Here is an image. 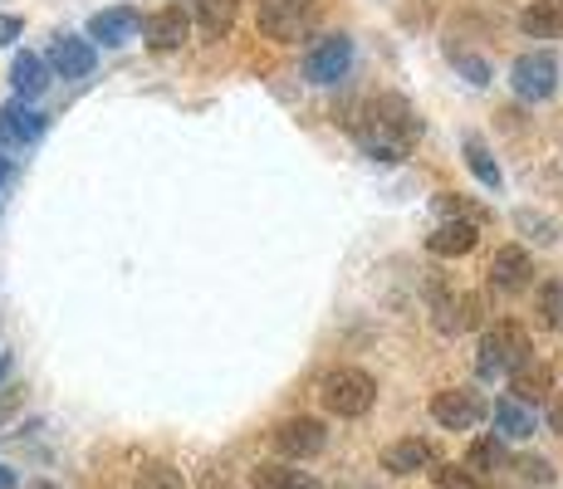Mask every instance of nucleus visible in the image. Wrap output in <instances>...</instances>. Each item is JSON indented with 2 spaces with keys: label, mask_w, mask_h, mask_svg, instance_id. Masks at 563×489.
<instances>
[{
  "label": "nucleus",
  "mask_w": 563,
  "mask_h": 489,
  "mask_svg": "<svg viewBox=\"0 0 563 489\" xmlns=\"http://www.w3.org/2000/svg\"><path fill=\"white\" fill-rule=\"evenodd\" d=\"M353 133H358V143L373 162H402L411 152V143H417L421 123H417L407 98L383 93V98H367L363 103V113L353 118Z\"/></svg>",
  "instance_id": "nucleus-1"
},
{
  "label": "nucleus",
  "mask_w": 563,
  "mask_h": 489,
  "mask_svg": "<svg viewBox=\"0 0 563 489\" xmlns=\"http://www.w3.org/2000/svg\"><path fill=\"white\" fill-rule=\"evenodd\" d=\"M319 401H323V411L339 421L367 416L377 401V382L363 373V367H333V373H323V382H319Z\"/></svg>",
  "instance_id": "nucleus-2"
},
{
  "label": "nucleus",
  "mask_w": 563,
  "mask_h": 489,
  "mask_svg": "<svg viewBox=\"0 0 563 489\" xmlns=\"http://www.w3.org/2000/svg\"><path fill=\"white\" fill-rule=\"evenodd\" d=\"M529 333L519 329V323H495V329L481 333V347H475V367H481V377H510L519 367L529 363Z\"/></svg>",
  "instance_id": "nucleus-3"
},
{
  "label": "nucleus",
  "mask_w": 563,
  "mask_h": 489,
  "mask_svg": "<svg viewBox=\"0 0 563 489\" xmlns=\"http://www.w3.org/2000/svg\"><path fill=\"white\" fill-rule=\"evenodd\" d=\"M319 20V0H260V35L275 45H299Z\"/></svg>",
  "instance_id": "nucleus-4"
},
{
  "label": "nucleus",
  "mask_w": 563,
  "mask_h": 489,
  "mask_svg": "<svg viewBox=\"0 0 563 489\" xmlns=\"http://www.w3.org/2000/svg\"><path fill=\"white\" fill-rule=\"evenodd\" d=\"M349 69H353V35H343V30L319 35L305 54V79L309 84H339V79H349Z\"/></svg>",
  "instance_id": "nucleus-5"
},
{
  "label": "nucleus",
  "mask_w": 563,
  "mask_h": 489,
  "mask_svg": "<svg viewBox=\"0 0 563 489\" xmlns=\"http://www.w3.org/2000/svg\"><path fill=\"white\" fill-rule=\"evenodd\" d=\"M510 89L525 98V103H544V98H554V89H559V59L549 49L519 54V59L510 64Z\"/></svg>",
  "instance_id": "nucleus-6"
},
{
  "label": "nucleus",
  "mask_w": 563,
  "mask_h": 489,
  "mask_svg": "<svg viewBox=\"0 0 563 489\" xmlns=\"http://www.w3.org/2000/svg\"><path fill=\"white\" fill-rule=\"evenodd\" d=\"M329 445V431H323L319 416H289L275 426V451L285 455V460H313V455Z\"/></svg>",
  "instance_id": "nucleus-7"
},
{
  "label": "nucleus",
  "mask_w": 563,
  "mask_h": 489,
  "mask_svg": "<svg viewBox=\"0 0 563 489\" xmlns=\"http://www.w3.org/2000/svg\"><path fill=\"white\" fill-rule=\"evenodd\" d=\"M431 421H437L441 431H475L485 421V401L465 387L437 391V397H431Z\"/></svg>",
  "instance_id": "nucleus-8"
},
{
  "label": "nucleus",
  "mask_w": 563,
  "mask_h": 489,
  "mask_svg": "<svg viewBox=\"0 0 563 489\" xmlns=\"http://www.w3.org/2000/svg\"><path fill=\"white\" fill-rule=\"evenodd\" d=\"M481 319H485V299L481 293H441L437 299V313H431V323H437V333H446V338H461V333H471V329H481Z\"/></svg>",
  "instance_id": "nucleus-9"
},
{
  "label": "nucleus",
  "mask_w": 563,
  "mask_h": 489,
  "mask_svg": "<svg viewBox=\"0 0 563 489\" xmlns=\"http://www.w3.org/2000/svg\"><path fill=\"white\" fill-rule=\"evenodd\" d=\"M485 279H490L495 293H525L534 285V259H529L525 245H500L490 259V269H485Z\"/></svg>",
  "instance_id": "nucleus-10"
},
{
  "label": "nucleus",
  "mask_w": 563,
  "mask_h": 489,
  "mask_svg": "<svg viewBox=\"0 0 563 489\" xmlns=\"http://www.w3.org/2000/svg\"><path fill=\"white\" fill-rule=\"evenodd\" d=\"M143 35H147V45H153L157 54L181 49L187 45V35H191V15L181 5H162V10H153V15L143 20Z\"/></svg>",
  "instance_id": "nucleus-11"
},
{
  "label": "nucleus",
  "mask_w": 563,
  "mask_h": 489,
  "mask_svg": "<svg viewBox=\"0 0 563 489\" xmlns=\"http://www.w3.org/2000/svg\"><path fill=\"white\" fill-rule=\"evenodd\" d=\"M45 137V113L40 108H30V103H0V143H10V147H30V143H40Z\"/></svg>",
  "instance_id": "nucleus-12"
},
{
  "label": "nucleus",
  "mask_w": 563,
  "mask_h": 489,
  "mask_svg": "<svg viewBox=\"0 0 563 489\" xmlns=\"http://www.w3.org/2000/svg\"><path fill=\"white\" fill-rule=\"evenodd\" d=\"M45 64L59 74V79H89V74H93V45H89V40H79V35H59L49 45Z\"/></svg>",
  "instance_id": "nucleus-13"
},
{
  "label": "nucleus",
  "mask_w": 563,
  "mask_h": 489,
  "mask_svg": "<svg viewBox=\"0 0 563 489\" xmlns=\"http://www.w3.org/2000/svg\"><path fill=\"white\" fill-rule=\"evenodd\" d=\"M137 30H143V15H137L133 5L99 10V15L89 20V40H99V45H128Z\"/></svg>",
  "instance_id": "nucleus-14"
},
{
  "label": "nucleus",
  "mask_w": 563,
  "mask_h": 489,
  "mask_svg": "<svg viewBox=\"0 0 563 489\" xmlns=\"http://www.w3.org/2000/svg\"><path fill=\"white\" fill-rule=\"evenodd\" d=\"M437 465V451H431V441H417V436H407V441H393L383 451V470L387 475H421V470H431Z\"/></svg>",
  "instance_id": "nucleus-15"
},
{
  "label": "nucleus",
  "mask_w": 563,
  "mask_h": 489,
  "mask_svg": "<svg viewBox=\"0 0 563 489\" xmlns=\"http://www.w3.org/2000/svg\"><path fill=\"white\" fill-rule=\"evenodd\" d=\"M475 241H481V225H471V221H441L437 231L427 235V249L431 255H441V259H461V255H471Z\"/></svg>",
  "instance_id": "nucleus-16"
},
{
  "label": "nucleus",
  "mask_w": 563,
  "mask_h": 489,
  "mask_svg": "<svg viewBox=\"0 0 563 489\" xmlns=\"http://www.w3.org/2000/svg\"><path fill=\"white\" fill-rule=\"evenodd\" d=\"M10 89L20 93V103H30V98H40V93L49 89V64L40 59V54L20 49V54H15V64H10Z\"/></svg>",
  "instance_id": "nucleus-17"
},
{
  "label": "nucleus",
  "mask_w": 563,
  "mask_h": 489,
  "mask_svg": "<svg viewBox=\"0 0 563 489\" xmlns=\"http://www.w3.org/2000/svg\"><path fill=\"white\" fill-rule=\"evenodd\" d=\"M510 391H515V401L519 407H544L549 401V391H554V373H549L544 363H525L519 373H510Z\"/></svg>",
  "instance_id": "nucleus-18"
},
{
  "label": "nucleus",
  "mask_w": 563,
  "mask_h": 489,
  "mask_svg": "<svg viewBox=\"0 0 563 489\" xmlns=\"http://www.w3.org/2000/svg\"><path fill=\"white\" fill-rule=\"evenodd\" d=\"M534 431H539V416L529 407H519L515 397L495 401V436H500V441H529Z\"/></svg>",
  "instance_id": "nucleus-19"
},
{
  "label": "nucleus",
  "mask_w": 563,
  "mask_h": 489,
  "mask_svg": "<svg viewBox=\"0 0 563 489\" xmlns=\"http://www.w3.org/2000/svg\"><path fill=\"white\" fill-rule=\"evenodd\" d=\"M519 30L534 40H559L563 35V0H534V5L519 15Z\"/></svg>",
  "instance_id": "nucleus-20"
},
{
  "label": "nucleus",
  "mask_w": 563,
  "mask_h": 489,
  "mask_svg": "<svg viewBox=\"0 0 563 489\" xmlns=\"http://www.w3.org/2000/svg\"><path fill=\"white\" fill-rule=\"evenodd\" d=\"M251 489H319V480L299 465H255Z\"/></svg>",
  "instance_id": "nucleus-21"
},
{
  "label": "nucleus",
  "mask_w": 563,
  "mask_h": 489,
  "mask_svg": "<svg viewBox=\"0 0 563 489\" xmlns=\"http://www.w3.org/2000/svg\"><path fill=\"white\" fill-rule=\"evenodd\" d=\"M235 0H197V30L201 40H225L235 30Z\"/></svg>",
  "instance_id": "nucleus-22"
},
{
  "label": "nucleus",
  "mask_w": 563,
  "mask_h": 489,
  "mask_svg": "<svg viewBox=\"0 0 563 489\" xmlns=\"http://www.w3.org/2000/svg\"><path fill=\"white\" fill-rule=\"evenodd\" d=\"M505 465H510V455H505L500 436H481V441H471V451H465V470L471 475H500Z\"/></svg>",
  "instance_id": "nucleus-23"
},
{
  "label": "nucleus",
  "mask_w": 563,
  "mask_h": 489,
  "mask_svg": "<svg viewBox=\"0 0 563 489\" xmlns=\"http://www.w3.org/2000/svg\"><path fill=\"white\" fill-rule=\"evenodd\" d=\"M465 167L475 171V181H481V187H490V191H500V187H505L500 162L490 157V147H485L481 137H465Z\"/></svg>",
  "instance_id": "nucleus-24"
},
{
  "label": "nucleus",
  "mask_w": 563,
  "mask_h": 489,
  "mask_svg": "<svg viewBox=\"0 0 563 489\" xmlns=\"http://www.w3.org/2000/svg\"><path fill=\"white\" fill-rule=\"evenodd\" d=\"M534 319H539V329H563V279H544L539 285Z\"/></svg>",
  "instance_id": "nucleus-25"
},
{
  "label": "nucleus",
  "mask_w": 563,
  "mask_h": 489,
  "mask_svg": "<svg viewBox=\"0 0 563 489\" xmlns=\"http://www.w3.org/2000/svg\"><path fill=\"white\" fill-rule=\"evenodd\" d=\"M437 215H441V221H471V225L485 221L481 205H471L461 191H441V196H437Z\"/></svg>",
  "instance_id": "nucleus-26"
},
{
  "label": "nucleus",
  "mask_w": 563,
  "mask_h": 489,
  "mask_svg": "<svg viewBox=\"0 0 563 489\" xmlns=\"http://www.w3.org/2000/svg\"><path fill=\"white\" fill-rule=\"evenodd\" d=\"M515 475H519V480H529V485H554L559 480V470H554V465H549L544 460V455H534V451H529V455H515Z\"/></svg>",
  "instance_id": "nucleus-27"
},
{
  "label": "nucleus",
  "mask_w": 563,
  "mask_h": 489,
  "mask_svg": "<svg viewBox=\"0 0 563 489\" xmlns=\"http://www.w3.org/2000/svg\"><path fill=\"white\" fill-rule=\"evenodd\" d=\"M515 225L529 235V241H539V245H554L559 241V221H549V215H539V211H515Z\"/></svg>",
  "instance_id": "nucleus-28"
},
{
  "label": "nucleus",
  "mask_w": 563,
  "mask_h": 489,
  "mask_svg": "<svg viewBox=\"0 0 563 489\" xmlns=\"http://www.w3.org/2000/svg\"><path fill=\"white\" fill-rule=\"evenodd\" d=\"M133 489H187V480H181V470H172V465H147L143 475H137Z\"/></svg>",
  "instance_id": "nucleus-29"
},
{
  "label": "nucleus",
  "mask_w": 563,
  "mask_h": 489,
  "mask_svg": "<svg viewBox=\"0 0 563 489\" xmlns=\"http://www.w3.org/2000/svg\"><path fill=\"white\" fill-rule=\"evenodd\" d=\"M451 64H456V69H461L471 84H490V64H485V59H475V54L451 49Z\"/></svg>",
  "instance_id": "nucleus-30"
},
{
  "label": "nucleus",
  "mask_w": 563,
  "mask_h": 489,
  "mask_svg": "<svg viewBox=\"0 0 563 489\" xmlns=\"http://www.w3.org/2000/svg\"><path fill=\"white\" fill-rule=\"evenodd\" d=\"M20 30H25L20 25V15H0V45H15Z\"/></svg>",
  "instance_id": "nucleus-31"
},
{
  "label": "nucleus",
  "mask_w": 563,
  "mask_h": 489,
  "mask_svg": "<svg viewBox=\"0 0 563 489\" xmlns=\"http://www.w3.org/2000/svg\"><path fill=\"white\" fill-rule=\"evenodd\" d=\"M5 181H10V157L0 152V187H5Z\"/></svg>",
  "instance_id": "nucleus-32"
},
{
  "label": "nucleus",
  "mask_w": 563,
  "mask_h": 489,
  "mask_svg": "<svg viewBox=\"0 0 563 489\" xmlns=\"http://www.w3.org/2000/svg\"><path fill=\"white\" fill-rule=\"evenodd\" d=\"M554 426H559V436H563V401L554 407Z\"/></svg>",
  "instance_id": "nucleus-33"
},
{
  "label": "nucleus",
  "mask_w": 563,
  "mask_h": 489,
  "mask_svg": "<svg viewBox=\"0 0 563 489\" xmlns=\"http://www.w3.org/2000/svg\"><path fill=\"white\" fill-rule=\"evenodd\" d=\"M10 485H15V475H10V470H0V489H10Z\"/></svg>",
  "instance_id": "nucleus-34"
},
{
  "label": "nucleus",
  "mask_w": 563,
  "mask_h": 489,
  "mask_svg": "<svg viewBox=\"0 0 563 489\" xmlns=\"http://www.w3.org/2000/svg\"><path fill=\"white\" fill-rule=\"evenodd\" d=\"M5 377H10V357H0V382H5Z\"/></svg>",
  "instance_id": "nucleus-35"
},
{
  "label": "nucleus",
  "mask_w": 563,
  "mask_h": 489,
  "mask_svg": "<svg viewBox=\"0 0 563 489\" xmlns=\"http://www.w3.org/2000/svg\"><path fill=\"white\" fill-rule=\"evenodd\" d=\"M339 489H377V485H358V480H349V485H339Z\"/></svg>",
  "instance_id": "nucleus-36"
},
{
  "label": "nucleus",
  "mask_w": 563,
  "mask_h": 489,
  "mask_svg": "<svg viewBox=\"0 0 563 489\" xmlns=\"http://www.w3.org/2000/svg\"><path fill=\"white\" fill-rule=\"evenodd\" d=\"M30 489H54V485H49V480H40V485H30Z\"/></svg>",
  "instance_id": "nucleus-37"
}]
</instances>
